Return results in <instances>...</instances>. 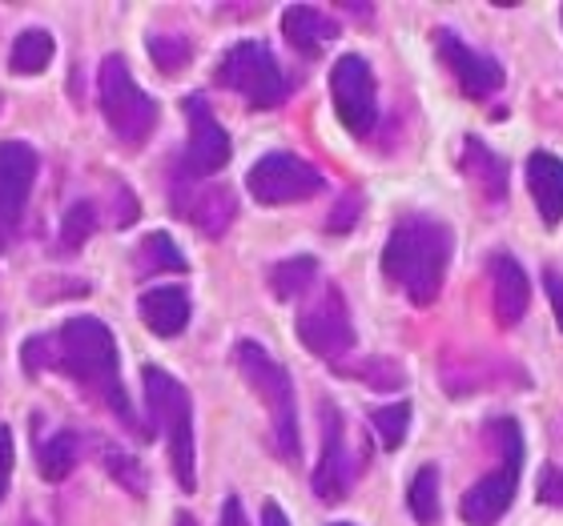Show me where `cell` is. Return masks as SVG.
<instances>
[{"instance_id": "obj_1", "label": "cell", "mask_w": 563, "mask_h": 526, "mask_svg": "<svg viewBox=\"0 0 563 526\" xmlns=\"http://www.w3.org/2000/svg\"><path fill=\"white\" fill-rule=\"evenodd\" d=\"M24 370L29 374H65L73 382H81L85 390H93L113 418L125 426V430L141 434L137 410H133L130 394H125V382H121V354L113 329L101 322V317L77 314L69 317L60 329L53 334H41V338L24 342Z\"/></svg>"}, {"instance_id": "obj_2", "label": "cell", "mask_w": 563, "mask_h": 526, "mask_svg": "<svg viewBox=\"0 0 563 526\" xmlns=\"http://www.w3.org/2000/svg\"><path fill=\"white\" fill-rule=\"evenodd\" d=\"M455 254L451 225L431 213H407L383 246V278L411 305H431L443 293L446 266Z\"/></svg>"}, {"instance_id": "obj_3", "label": "cell", "mask_w": 563, "mask_h": 526, "mask_svg": "<svg viewBox=\"0 0 563 526\" xmlns=\"http://www.w3.org/2000/svg\"><path fill=\"white\" fill-rule=\"evenodd\" d=\"M234 366L242 370L246 387L262 398V406L271 414L274 455L282 462H298L302 458V430H298V398H294L290 370L266 346H258V342L250 338H242L234 346Z\"/></svg>"}, {"instance_id": "obj_4", "label": "cell", "mask_w": 563, "mask_h": 526, "mask_svg": "<svg viewBox=\"0 0 563 526\" xmlns=\"http://www.w3.org/2000/svg\"><path fill=\"white\" fill-rule=\"evenodd\" d=\"M141 382H145V410H150V422L162 426L165 446H169V462H174V479L181 491H194L198 486V446H194V402H189V390L177 382L174 374H165L157 366H145L141 370Z\"/></svg>"}, {"instance_id": "obj_5", "label": "cell", "mask_w": 563, "mask_h": 526, "mask_svg": "<svg viewBox=\"0 0 563 526\" xmlns=\"http://www.w3.org/2000/svg\"><path fill=\"white\" fill-rule=\"evenodd\" d=\"M487 434L492 443L499 446L504 455V467L483 474L459 503V518L467 526H499V518L511 511L519 491V474H523V430H519L516 418H495L487 422Z\"/></svg>"}, {"instance_id": "obj_6", "label": "cell", "mask_w": 563, "mask_h": 526, "mask_svg": "<svg viewBox=\"0 0 563 526\" xmlns=\"http://www.w3.org/2000/svg\"><path fill=\"white\" fill-rule=\"evenodd\" d=\"M97 101H101V113H106L109 133L125 145V149H137L153 137L157 130V117L162 109L145 89L137 85V77L130 72L125 57H106L101 60V72H97Z\"/></svg>"}, {"instance_id": "obj_7", "label": "cell", "mask_w": 563, "mask_h": 526, "mask_svg": "<svg viewBox=\"0 0 563 526\" xmlns=\"http://www.w3.org/2000/svg\"><path fill=\"white\" fill-rule=\"evenodd\" d=\"M213 81L238 93L250 109H278L290 97V77L262 41H238L222 53Z\"/></svg>"}, {"instance_id": "obj_8", "label": "cell", "mask_w": 563, "mask_h": 526, "mask_svg": "<svg viewBox=\"0 0 563 526\" xmlns=\"http://www.w3.org/2000/svg\"><path fill=\"white\" fill-rule=\"evenodd\" d=\"M246 189L258 205H298V201L318 198L327 189V177L318 174L310 161H302L298 153L278 149L250 165Z\"/></svg>"}, {"instance_id": "obj_9", "label": "cell", "mask_w": 563, "mask_h": 526, "mask_svg": "<svg viewBox=\"0 0 563 526\" xmlns=\"http://www.w3.org/2000/svg\"><path fill=\"white\" fill-rule=\"evenodd\" d=\"M298 342H302L306 350L314 354V358H327V362H339L346 354L354 350V322H351V305L342 298L339 286H322L318 298L306 305L298 322Z\"/></svg>"}, {"instance_id": "obj_10", "label": "cell", "mask_w": 563, "mask_h": 526, "mask_svg": "<svg viewBox=\"0 0 563 526\" xmlns=\"http://www.w3.org/2000/svg\"><path fill=\"white\" fill-rule=\"evenodd\" d=\"M330 101L351 137H371L378 125V85L371 60L358 53L334 60L330 69Z\"/></svg>"}, {"instance_id": "obj_11", "label": "cell", "mask_w": 563, "mask_h": 526, "mask_svg": "<svg viewBox=\"0 0 563 526\" xmlns=\"http://www.w3.org/2000/svg\"><path fill=\"white\" fill-rule=\"evenodd\" d=\"M36 169H41V157H36L33 145L0 141V254L21 234L24 205H29V193H33Z\"/></svg>"}, {"instance_id": "obj_12", "label": "cell", "mask_w": 563, "mask_h": 526, "mask_svg": "<svg viewBox=\"0 0 563 526\" xmlns=\"http://www.w3.org/2000/svg\"><path fill=\"white\" fill-rule=\"evenodd\" d=\"M181 113L189 121V141L186 149H181V177H213L222 174L225 165H230V133L222 130V121L213 117V109L206 97H186L181 101Z\"/></svg>"}, {"instance_id": "obj_13", "label": "cell", "mask_w": 563, "mask_h": 526, "mask_svg": "<svg viewBox=\"0 0 563 526\" xmlns=\"http://www.w3.org/2000/svg\"><path fill=\"white\" fill-rule=\"evenodd\" d=\"M434 48H439V60L446 65V72L455 77L459 93L471 97V101H487L504 89V65L479 48H471L455 29H439L434 33Z\"/></svg>"}, {"instance_id": "obj_14", "label": "cell", "mask_w": 563, "mask_h": 526, "mask_svg": "<svg viewBox=\"0 0 563 526\" xmlns=\"http://www.w3.org/2000/svg\"><path fill=\"white\" fill-rule=\"evenodd\" d=\"M354 474H358V467H354L351 443H346V422H342L334 402H322V455H318L310 491L322 503H342L354 486Z\"/></svg>"}, {"instance_id": "obj_15", "label": "cell", "mask_w": 563, "mask_h": 526, "mask_svg": "<svg viewBox=\"0 0 563 526\" xmlns=\"http://www.w3.org/2000/svg\"><path fill=\"white\" fill-rule=\"evenodd\" d=\"M174 205L206 237H222L238 217V198L225 186H181L177 181Z\"/></svg>"}, {"instance_id": "obj_16", "label": "cell", "mask_w": 563, "mask_h": 526, "mask_svg": "<svg viewBox=\"0 0 563 526\" xmlns=\"http://www.w3.org/2000/svg\"><path fill=\"white\" fill-rule=\"evenodd\" d=\"M487 269H492V302H495V317H499V326L511 329L523 322V314H528L531 305V281H528V269L519 266L511 254H492V261H487Z\"/></svg>"}, {"instance_id": "obj_17", "label": "cell", "mask_w": 563, "mask_h": 526, "mask_svg": "<svg viewBox=\"0 0 563 526\" xmlns=\"http://www.w3.org/2000/svg\"><path fill=\"white\" fill-rule=\"evenodd\" d=\"M528 189H531V201H536L543 225L555 230V225L563 222V157H555V153H548V149L531 153Z\"/></svg>"}, {"instance_id": "obj_18", "label": "cell", "mask_w": 563, "mask_h": 526, "mask_svg": "<svg viewBox=\"0 0 563 526\" xmlns=\"http://www.w3.org/2000/svg\"><path fill=\"white\" fill-rule=\"evenodd\" d=\"M282 36H286V45L294 53L318 57L339 36V24L330 21L322 9H314V4H290V9L282 12Z\"/></svg>"}, {"instance_id": "obj_19", "label": "cell", "mask_w": 563, "mask_h": 526, "mask_svg": "<svg viewBox=\"0 0 563 526\" xmlns=\"http://www.w3.org/2000/svg\"><path fill=\"white\" fill-rule=\"evenodd\" d=\"M141 322L157 338H177L189 326V293L181 286H157L141 293Z\"/></svg>"}, {"instance_id": "obj_20", "label": "cell", "mask_w": 563, "mask_h": 526, "mask_svg": "<svg viewBox=\"0 0 563 526\" xmlns=\"http://www.w3.org/2000/svg\"><path fill=\"white\" fill-rule=\"evenodd\" d=\"M459 165H463L467 181L479 189L483 198L492 201V205H504L507 201V161L492 149V145H483L479 137H467L463 141V157H459Z\"/></svg>"}, {"instance_id": "obj_21", "label": "cell", "mask_w": 563, "mask_h": 526, "mask_svg": "<svg viewBox=\"0 0 563 526\" xmlns=\"http://www.w3.org/2000/svg\"><path fill=\"white\" fill-rule=\"evenodd\" d=\"M266 286L278 302H294V298H302L310 286H318V258L310 254H298V258H286V261H274L271 273H266Z\"/></svg>"}, {"instance_id": "obj_22", "label": "cell", "mask_w": 563, "mask_h": 526, "mask_svg": "<svg viewBox=\"0 0 563 526\" xmlns=\"http://www.w3.org/2000/svg\"><path fill=\"white\" fill-rule=\"evenodd\" d=\"M133 266H137V278H157V273H186L189 261L181 258V249L169 234H150L141 237L137 254H133Z\"/></svg>"}, {"instance_id": "obj_23", "label": "cell", "mask_w": 563, "mask_h": 526, "mask_svg": "<svg viewBox=\"0 0 563 526\" xmlns=\"http://www.w3.org/2000/svg\"><path fill=\"white\" fill-rule=\"evenodd\" d=\"M77 462H81V434L57 430L36 446V467L48 482H65L77 470Z\"/></svg>"}, {"instance_id": "obj_24", "label": "cell", "mask_w": 563, "mask_h": 526, "mask_svg": "<svg viewBox=\"0 0 563 526\" xmlns=\"http://www.w3.org/2000/svg\"><path fill=\"white\" fill-rule=\"evenodd\" d=\"M53 53H57V45H53V36H48L45 29H24V33L12 41L9 69L16 72V77H36V72H45L48 65H53Z\"/></svg>"}, {"instance_id": "obj_25", "label": "cell", "mask_w": 563, "mask_h": 526, "mask_svg": "<svg viewBox=\"0 0 563 526\" xmlns=\"http://www.w3.org/2000/svg\"><path fill=\"white\" fill-rule=\"evenodd\" d=\"M407 511L419 526H434L443 515V503H439V467H419L415 470L411 486H407Z\"/></svg>"}, {"instance_id": "obj_26", "label": "cell", "mask_w": 563, "mask_h": 526, "mask_svg": "<svg viewBox=\"0 0 563 526\" xmlns=\"http://www.w3.org/2000/svg\"><path fill=\"white\" fill-rule=\"evenodd\" d=\"M97 230V210L93 201H73L69 210H65V217H60V230H57V254H81L85 242L93 237Z\"/></svg>"}, {"instance_id": "obj_27", "label": "cell", "mask_w": 563, "mask_h": 526, "mask_svg": "<svg viewBox=\"0 0 563 526\" xmlns=\"http://www.w3.org/2000/svg\"><path fill=\"white\" fill-rule=\"evenodd\" d=\"M145 48H150L153 65L165 72V77H174V72H181L189 65V57H194V41L181 33H157L145 41Z\"/></svg>"}, {"instance_id": "obj_28", "label": "cell", "mask_w": 563, "mask_h": 526, "mask_svg": "<svg viewBox=\"0 0 563 526\" xmlns=\"http://www.w3.org/2000/svg\"><path fill=\"white\" fill-rule=\"evenodd\" d=\"M371 426L378 430L387 450H399L407 443V430H411V406L407 402H395V406H378L371 410Z\"/></svg>"}, {"instance_id": "obj_29", "label": "cell", "mask_w": 563, "mask_h": 526, "mask_svg": "<svg viewBox=\"0 0 563 526\" xmlns=\"http://www.w3.org/2000/svg\"><path fill=\"white\" fill-rule=\"evenodd\" d=\"M346 374L363 378L371 390H399L402 382H407V374H402L395 362H383V358H366L363 366H342Z\"/></svg>"}, {"instance_id": "obj_30", "label": "cell", "mask_w": 563, "mask_h": 526, "mask_svg": "<svg viewBox=\"0 0 563 526\" xmlns=\"http://www.w3.org/2000/svg\"><path fill=\"white\" fill-rule=\"evenodd\" d=\"M106 467L125 491L145 494V470H141V462L133 455H125V450H106Z\"/></svg>"}, {"instance_id": "obj_31", "label": "cell", "mask_w": 563, "mask_h": 526, "mask_svg": "<svg viewBox=\"0 0 563 526\" xmlns=\"http://www.w3.org/2000/svg\"><path fill=\"white\" fill-rule=\"evenodd\" d=\"M358 213H363V198H358V193H342V201L327 217V230L330 234H346V230L358 222Z\"/></svg>"}, {"instance_id": "obj_32", "label": "cell", "mask_w": 563, "mask_h": 526, "mask_svg": "<svg viewBox=\"0 0 563 526\" xmlns=\"http://www.w3.org/2000/svg\"><path fill=\"white\" fill-rule=\"evenodd\" d=\"M536 499H540L543 506L563 511V467H543L540 486H536Z\"/></svg>"}, {"instance_id": "obj_33", "label": "cell", "mask_w": 563, "mask_h": 526, "mask_svg": "<svg viewBox=\"0 0 563 526\" xmlns=\"http://www.w3.org/2000/svg\"><path fill=\"white\" fill-rule=\"evenodd\" d=\"M12 462H16V446H12V430H9V426H0V503H4V494H9Z\"/></svg>"}, {"instance_id": "obj_34", "label": "cell", "mask_w": 563, "mask_h": 526, "mask_svg": "<svg viewBox=\"0 0 563 526\" xmlns=\"http://www.w3.org/2000/svg\"><path fill=\"white\" fill-rule=\"evenodd\" d=\"M543 286H548V298H552V310H555V322L563 329V273L555 266L543 269Z\"/></svg>"}, {"instance_id": "obj_35", "label": "cell", "mask_w": 563, "mask_h": 526, "mask_svg": "<svg viewBox=\"0 0 563 526\" xmlns=\"http://www.w3.org/2000/svg\"><path fill=\"white\" fill-rule=\"evenodd\" d=\"M222 526H246V515H242V503H238V499H225Z\"/></svg>"}, {"instance_id": "obj_36", "label": "cell", "mask_w": 563, "mask_h": 526, "mask_svg": "<svg viewBox=\"0 0 563 526\" xmlns=\"http://www.w3.org/2000/svg\"><path fill=\"white\" fill-rule=\"evenodd\" d=\"M262 526H290V518H286V511H282V506L274 503V499H271V503H266V506H262Z\"/></svg>"}, {"instance_id": "obj_37", "label": "cell", "mask_w": 563, "mask_h": 526, "mask_svg": "<svg viewBox=\"0 0 563 526\" xmlns=\"http://www.w3.org/2000/svg\"><path fill=\"white\" fill-rule=\"evenodd\" d=\"M177 526H198V523H194L189 515H177Z\"/></svg>"}, {"instance_id": "obj_38", "label": "cell", "mask_w": 563, "mask_h": 526, "mask_svg": "<svg viewBox=\"0 0 563 526\" xmlns=\"http://www.w3.org/2000/svg\"><path fill=\"white\" fill-rule=\"evenodd\" d=\"M330 526H354V523H330Z\"/></svg>"}, {"instance_id": "obj_39", "label": "cell", "mask_w": 563, "mask_h": 526, "mask_svg": "<svg viewBox=\"0 0 563 526\" xmlns=\"http://www.w3.org/2000/svg\"><path fill=\"white\" fill-rule=\"evenodd\" d=\"M560 16H563V9H560Z\"/></svg>"}]
</instances>
